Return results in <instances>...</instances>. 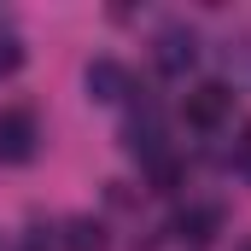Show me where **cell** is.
I'll use <instances>...</instances> for the list:
<instances>
[{"instance_id":"cell-1","label":"cell","mask_w":251,"mask_h":251,"mask_svg":"<svg viewBox=\"0 0 251 251\" xmlns=\"http://www.w3.org/2000/svg\"><path fill=\"white\" fill-rule=\"evenodd\" d=\"M228 111H234V88H222V82H199L187 100H181V117L193 128H222Z\"/></svg>"},{"instance_id":"cell-2","label":"cell","mask_w":251,"mask_h":251,"mask_svg":"<svg viewBox=\"0 0 251 251\" xmlns=\"http://www.w3.org/2000/svg\"><path fill=\"white\" fill-rule=\"evenodd\" d=\"M152 47H158L152 59H158V70H164V76H187L193 59H199V35H193L187 24H170V29H158V41H152Z\"/></svg>"},{"instance_id":"cell-3","label":"cell","mask_w":251,"mask_h":251,"mask_svg":"<svg viewBox=\"0 0 251 251\" xmlns=\"http://www.w3.org/2000/svg\"><path fill=\"white\" fill-rule=\"evenodd\" d=\"M29 158H35V117L0 111V164H29Z\"/></svg>"},{"instance_id":"cell-4","label":"cell","mask_w":251,"mask_h":251,"mask_svg":"<svg viewBox=\"0 0 251 251\" xmlns=\"http://www.w3.org/2000/svg\"><path fill=\"white\" fill-rule=\"evenodd\" d=\"M128 94V70L117 59H94L88 64V100H100V105H117Z\"/></svg>"},{"instance_id":"cell-5","label":"cell","mask_w":251,"mask_h":251,"mask_svg":"<svg viewBox=\"0 0 251 251\" xmlns=\"http://www.w3.org/2000/svg\"><path fill=\"white\" fill-rule=\"evenodd\" d=\"M176 234H181V240H193V246L216 240V234H222V204H187V210L176 216Z\"/></svg>"},{"instance_id":"cell-6","label":"cell","mask_w":251,"mask_h":251,"mask_svg":"<svg viewBox=\"0 0 251 251\" xmlns=\"http://www.w3.org/2000/svg\"><path fill=\"white\" fill-rule=\"evenodd\" d=\"M105 228L94 222V216H76V222H64V251H105Z\"/></svg>"},{"instance_id":"cell-7","label":"cell","mask_w":251,"mask_h":251,"mask_svg":"<svg viewBox=\"0 0 251 251\" xmlns=\"http://www.w3.org/2000/svg\"><path fill=\"white\" fill-rule=\"evenodd\" d=\"M18 64H24V41L18 35H0V76H12Z\"/></svg>"},{"instance_id":"cell-8","label":"cell","mask_w":251,"mask_h":251,"mask_svg":"<svg viewBox=\"0 0 251 251\" xmlns=\"http://www.w3.org/2000/svg\"><path fill=\"white\" fill-rule=\"evenodd\" d=\"M240 170H246V181H251V134H246V146H240Z\"/></svg>"},{"instance_id":"cell-9","label":"cell","mask_w":251,"mask_h":251,"mask_svg":"<svg viewBox=\"0 0 251 251\" xmlns=\"http://www.w3.org/2000/svg\"><path fill=\"white\" fill-rule=\"evenodd\" d=\"M18 251H47V240H41V234H29V240H24Z\"/></svg>"}]
</instances>
